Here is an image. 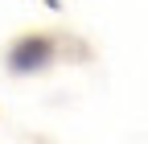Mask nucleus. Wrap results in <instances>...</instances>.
Masks as SVG:
<instances>
[{"instance_id":"f257e3e1","label":"nucleus","mask_w":148,"mask_h":144,"mask_svg":"<svg viewBox=\"0 0 148 144\" xmlns=\"http://www.w3.org/2000/svg\"><path fill=\"white\" fill-rule=\"evenodd\" d=\"M49 58H53V45H49L45 37H25V41H16V45H12L8 66L16 70V74H33V70H41Z\"/></svg>"},{"instance_id":"f03ea898","label":"nucleus","mask_w":148,"mask_h":144,"mask_svg":"<svg viewBox=\"0 0 148 144\" xmlns=\"http://www.w3.org/2000/svg\"><path fill=\"white\" fill-rule=\"evenodd\" d=\"M45 4H49V8H58V0H45Z\"/></svg>"}]
</instances>
